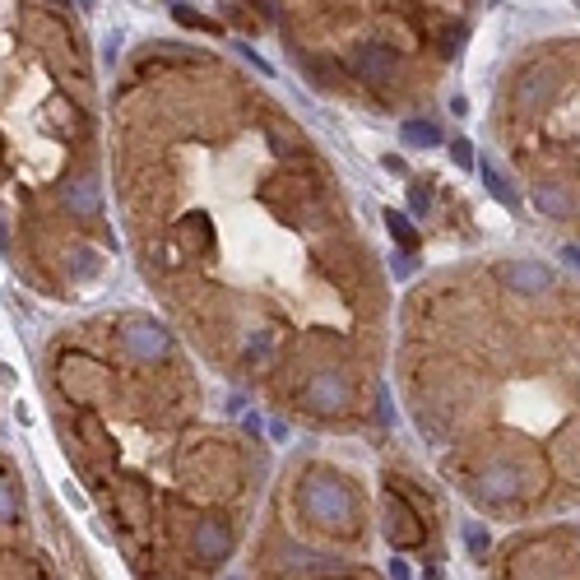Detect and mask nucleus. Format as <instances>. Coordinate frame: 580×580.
<instances>
[{
  "label": "nucleus",
  "instance_id": "obj_1",
  "mask_svg": "<svg viewBox=\"0 0 580 580\" xmlns=\"http://www.w3.org/2000/svg\"><path fill=\"white\" fill-rule=\"evenodd\" d=\"M298 506H302L306 520H316V525H354V515H358V502H354V492H348V483L330 479V473H312V479L302 483Z\"/></svg>",
  "mask_w": 580,
  "mask_h": 580
},
{
  "label": "nucleus",
  "instance_id": "obj_2",
  "mask_svg": "<svg viewBox=\"0 0 580 580\" xmlns=\"http://www.w3.org/2000/svg\"><path fill=\"white\" fill-rule=\"evenodd\" d=\"M121 348H126L135 362H158V358H168L172 335L163 325L144 321V316H131L126 325H121Z\"/></svg>",
  "mask_w": 580,
  "mask_h": 580
},
{
  "label": "nucleus",
  "instance_id": "obj_3",
  "mask_svg": "<svg viewBox=\"0 0 580 580\" xmlns=\"http://www.w3.org/2000/svg\"><path fill=\"white\" fill-rule=\"evenodd\" d=\"M520 483H525L520 469L497 460V465H483V469H479V479H473V492H479L483 502H497V506H502V502H515V497H520Z\"/></svg>",
  "mask_w": 580,
  "mask_h": 580
},
{
  "label": "nucleus",
  "instance_id": "obj_4",
  "mask_svg": "<svg viewBox=\"0 0 580 580\" xmlns=\"http://www.w3.org/2000/svg\"><path fill=\"white\" fill-rule=\"evenodd\" d=\"M506 283L520 288V298H544L552 288V274L538 260H515V265H506Z\"/></svg>",
  "mask_w": 580,
  "mask_h": 580
},
{
  "label": "nucleus",
  "instance_id": "obj_5",
  "mask_svg": "<svg viewBox=\"0 0 580 580\" xmlns=\"http://www.w3.org/2000/svg\"><path fill=\"white\" fill-rule=\"evenodd\" d=\"M227 544H233V538H227V525L223 520H200L195 525V534H191V548H195V557L200 562H218V557L227 552Z\"/></svg>",
  "mask_w": 580,
  "mask_h": 580
},
{
  "label": "nucleus",
  "instance_id": "obj_6",
  "mask_svg": "<svg viewBox=\"0 0 580 580\" xmlns=\"http://www.w3.org/2000/svg\"><path fill=\"white\" fill-rule=\"evenodd\" d=\"M534 204H538V210H544L548 218H562V214H571V195L562 191V186H552V181L534 186Z\"/></svg>",
  "mask_w": 580,
  "mask_h": 580
},
{
  "label": "nucleus",
  "instance_id": "obj_7",
  "mask_svg": "<svg viewBox=\"0 0 580 580\" xmlns=\"http://www.w3.org/2000/svg\"><path fill=\"white\" fill-rule=\"evenodd\" d=\"M404 144H409V149H437L441 131L432 126V121H404Z\"/></svg>",
  "mask_w": 580,
  "mask_h": 580
},
{
  "label": "nucleus",
  "instance_id": "obj_8",
  "mask_svg": "<svg viewBox=\"0 0 580 580\" xmlns=\"http://www.w3.org/2000/svg\"><path fill=\"white\" fill-rule=\"evenodd\" d=\"M19 520V492L10 479H0V525H14Z\"/></svg>",
  "mask_w": 580,
  "mask_h": 580
},
{
  "label": "nucleus",
  "instance_id": "obj_9",
  "mask_svg": "<svg viewBox=\"0 0 580 580\" xmlns=\"http://www.w3.org/2000/svg\"><path fill=\"white\" fill-rule=\"evenodd\" d=\"M385 223H390V233H395V242L404 246V251H413V246H418V233L409 227V218H404V214L390 210V214H385Z\"/></svg>",
  "mask_w": 580,
  "mask_h": 580
},
{
  "label": "nucleus",
  "instance_id": "obj_10",
  "mask_svg": "<svg viewBox=\"0 0 580 580\" xmlns=\"http://www.w3.org/2000/svg\"><path fill=\"white\" fill-rule=\"evenodd\" d=\"M483 186H488V191H492L497 200H502V204H515V195H511V186H506V177H502V172H497V168H492V163H483Z\"/></svg>",
  "mask_w": 580,
  "mask_h": 580
},
{
  "label": "nucleus",
  "instance_id": "obj_11",
  "mask_svg": "<svg viewBox=\"0 0 580 580\" xmlns=\"http://www.w3.org/2000/svg\"><path fill=\"white\" fill-rule=\"evenodd\" d=\"M465 544H469V552H473V557H483V552H488V529L469 525V529H465Z\"/></svg>",
  "mask_w": 580,
  "mask_h": 580
},
{
  "label": "nucleus",
  "instance_id": "obj_12",
  "mask_svg": "<svg viewBox=\"0 0 580 580\" xmlns=\"http://www.w3.org/2000/svg\"><path fill=\"white\" fill-rule=\"evenodd\" d=\"M455 149V163H460V168H473V154H469V144H450Z\"/></svg>",
  "mask_w": 580,
  "mask_h": 580
},
{
  "label": "nucleus",
  "instance_id": "obj_13",
  "mask_svg": "<svg viewBox=\"0 0 580 580\" xmlns=\"http://www.w3.org/2000/svg\"><path fill=\"white\" fill-rule=\"evenodd\" d=\"M390 580H413V576H409V567L400 562V557H395V562H390Z\"/></svg>",
  "mask_w": 580,
  "mask_h": 580
},
{
  "label": "nucleus",
  "instance_id": "obj_14",
  "mask_svg": "<svg viewBox=\"0 0 580 580\" xmlns=\"http://www.w3.org/2000/svg\"><path fill=\"white\" fill-rule=\"evenodd\" d=\"M567 260H576V269H580V251H576V246H571V251H567Z\"/></svg>",
  "mask_w": 580,
  "mask_h": 580
}]
</instances>
